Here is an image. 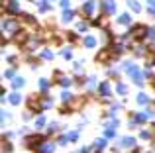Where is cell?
<instances>
[{"label": "cell", "mask_w": 155, "mask_h": 153, "mask_svg": "<svg viewBox=\"0 0 155 153\" xmlns=\"http://www.w3.org/2000/svg\"><path fill=\"white\" fill-rule=\"evenodd\" d=\"M28 106H30V110H34V112L41 110V102L38 100V96H35V94H31L30 98H28Z\"/></svg>", "instance_id": "obj_1"}, {"label": "cell", "mask_w": 155, "mask_h": 153, "mask_svg": "<svg viewBox=\"0 0 155 153\" xmlns=\"http://www.w3.org/2000/svg\"><path fill=\"white\" fill-rule=\"evenodd\" d=\"M130 35H136V37H143V35H147V28L145 26H136L132 30V34Z\"/></svg>", "instance_id": "obj_2"}, {"label": "cell", "mask_w": 155, "mask_h": 153, "mask_svg": "<svg viewBox=\"0 0 155 153\" xmlns=\"http://www.w3.org/2000/svg\"><path fill=\"white\" fill-rule=\"evenodd\" d=\"M41 135H30V138H26V143H28V145H30V147H35L34 145V143H39V142H41Z\"/></svg>", "instance_id": "obj_3"}, {"label": "cell", "mask_w": 155, "mask_h": 153, "mask_svg": "<svg viewBox=\"0 0 155 153\" xmlns=\"http://www.w3.org/2000/svg\"><path fill=\"white\" fill-rule=\"evenodd\" d=\"M28 39V34L26 31H18V34H16V43H24Z\"/></svg>", "instance_id": "obj_4"}, {"label": "cell", "mask_w": 155, "mask_h": 153, "mask_svg": "<svg viewBox=\"0 0 155 153\" xmlns=\"http://www.w3.org/2000/svg\"><path fill=\"white\" fill-rule=\"evenodd\" d=\"M98 90H100V94L108 96V94H110V86H108V83H102V84L98 86Z\"/></svg>", "instance_id": "obj_5"}, {"label": "cell", "mask_w": 155, "mask_h": 153, "mask_svg": "<svg viewBox=\"0 0 155 153\" xmlns=\"http://www.w3.org/2000/svg\"><path fill=\"white\" fill-rule=\"evenodd\" d=\"M134 143H136L134 138H124V139H122V145H124V147H134Z\"/></svg>", "instance_id": "obj_6"}, {"label": "cell", "mask_w": 155, "mask_h": 153, "mask_svg": "<svg viewBox=\"0 0 155 153\" xmlns=\"http://www.w3.org/2000/svg\"><path fill=\"white\" fill-rule=\"evenodd\" d=\"M16 26H18V24H16L14 20H10V22H4V30H16Z\"/></svg>", "instance_id": "obj_7"}, {"label": "cell", "mask_w": 155, "mask_h": 153, "mask_svg": "<svg viewBox=\"0 0 155 153\" xmlns=\"http://www.w3.org/2000/svg\"><path fill=\"white\" fill-rule=\"evenodd\" d=\"M92 8H94V4H92V2H87V6H83V14H91Z\"/></svg>", "instance_id": "obj_8"}, {"label": "cell", "mask_w": 155, "mask_h": 153, "mask_svg": "<svg viewBox=\"0 0 155 153\" xmlns=\"http://www.w3.org/2000/svg\"><path fill=\"white\" fill-rule=\"evenodd\" d=\"M128 4H130V8H132V10H134V12H140V4H137V2H136V0H130V2H128Z\"/></svg>", "instance_id": "obj_9"}, {"label": "cell", "mask_w": 155, "mask_h": 153, "mask_svg": "<svg viewBox=\"0 0 155 153\" xmlns=\"http://www.w3.org/2000/svg\"><path fill=\"white\" fill-rule=\"evenodd\" d=\"M8 12H12V14H16V12H18V6H16V2H8Z\"/></svg>", "instance_id": "obj_10"}, {"label": "cell", "mask_w": 155, "mask_h": 153, "mask_svg": "<svg viewBox=\"0 0 155 153\" xmlns=\"http://www.w3.org/2000/svg\"><path fill=\"white\" fill-rule=\"evenodd\" d=\"M84 45H87V47H94L96 45L94 37H87V39H84Z\"/></svg>", "instance_id": "obj_11"}, {"label": "cell", "mask_w": 155, "mask_h": 153, "mask_svg": "<svg viewBox=\"0 0 155 153\" xmlns=\"http://www.w3.org/2000/svg\"><path fill=\"white\" fill-rule=\"evenodd\" d=\"M22 84H24V79H16L12 86H14V88H20V86H22Z\"/></svg>", "instance_id": "obj_12"}, {"label": "cell", "mask_w": 155, "mask_h": 153, "mask_svg": "<svg viewBox=\"0 0 155 153\" xmlns=\"http://www.w3.org/2000/svg\"><path fill=\"white\" fill-rule=\"evenodd\" d=\"M10 102H12V104H18V102H20V96H18V94H12V96H10Z\"/></svg>", "instance_id": "obj_13"}, {"label": "cell", "mask_w": 155, "mask_h": 153, "mask_svg": "<svg viewBox=\"0 0 155 153\" xmlns=\"http://www.w3.org/2000/svg\"><path fill=\"white\" fill-rule=\"evenodd\" d=\"M71 18H73V14H71V12H65V16H63V20H65V22H69Z\"/></svg>", "instance_id": "obj_14"}, {"label": "cell", "mask_w": 155, "mask_h": 153, "mask_svg": "<svg viewBox=\"0 0 155 153\" xmlns=\"http://www.w3.org/2000/svg\"><path fill=\"white\" fill-rule=\"evenodd\" d=\"M128 22H130L128 16H120V24H128Z\"/></svg>", "instance_id": "obj_15"}, {"label": "cell", "mask_w": 155, "mask_h": 153, "mask_svg": "<svg viewBox=\"0 0 155 153\" xmlns=\"http://www.w3.org/2000/svg\"><path fill=\"white\" fill-rule=\"evenodd\" d=\"M104 145H106V142H104V139H98V142H96V147H100V149H102Z\"/></svg>", "instance_id": "obj_16"}, {"label": "cell", "mask_w": 155, "mask_h": 153, "mask_svg": "<svg viewBox=\"0 0 155 153\" xmlns=\"http://www.w3.org/2000/svg\"><path fill=\"white\" fill-rule=\"evenodd\" d=\"M118 92H120V94H124V92H126V86H124V84H118Z\"/></svg>", "instance_id": "obj_17"}, {"label": "cell", "mask_w": 155, "mask_h": 153, "mask_svg": "<svg viewBox=\"0 0 155 153\" xmlns=\"http://www.w3.org/2000/svg\"><path fill=\"white\" fill-rule=\"evenodd\" d=\"M137 100H140V102L143 104V102H145V100H147V98H145V94H140V96H137Z\"/></svg>", "instance_id": "obj_18"}, {"label": "cell", "mask_w": 155, "mask_h": 153, "mask_svg": "<svg viewBox=\"0 0 155 153\" xmlns=\"http://www.w3.org/2000/svg\"><path fill=\"white\" fill-rule=\"evenodd\" d=\"M149 135H151V134H149V132H141V138H143V139H147Z\"/></svg>", "instance_id": "obj_19"}, {"label": "cell", "mask_w": 155, "mask_h": 153, "mask_svg": "<svg viewBox=\"0 0 155 153\" xmlns=\"http://www.w3.org/2000/svg\"><path fill=\"white\" fill-rule=\"evenodd\" d=\"M69 39H71V41H77V34H69Z\"/></svg>", "instance_id": "obj_20"}, {"label": "cell", "mask_w": 155, "mask_h": 153, "mask_svg": "<svg viewBox=\"0 0 155 153\" xmlns=\"http://www.w3.org/2000/svg\"><path fill=\"white\" fill-rule=\"evenodd\" d=\"M61 6H63V8H67V6H69V0H61Z\"/></svg>", "instance_id": "obj_21"}]
</instances>
